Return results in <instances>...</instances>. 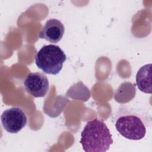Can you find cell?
<instances>
[{"instance_id":"cell-1","label":"cell","mask_w":152,"mask_h":152,"mask_svg":"<svg viewBox=\"0 0 152 152\" xmlns=\"http://www.w3.org/2000/svg\"><path fill=\"white\" fill-rule=\"evenodd\" d=\"M113 142L107 125L98 119L88 121L81 133L80 143L86 152H105Z\"/></svg>"},{"instance_id":"cell-2","label":"cell","mask_w":152,"mask_h":152,"mask_svg":"<svg viewBox=\"0 0 152 152\" xmlns=\"http://www.w3.org/2000/svg\"><path fill=\"white\" fill-rule=\"evenodd\" d=\"M66 56L59 46L48 45L43 46L35 55L37 66L48 74L56 75L61 71Z\"/></svg>"},{"instance_id":"cell-3","label":"cell","mask_w":152,"mask_h":152,"mask_svg":"<svg viewBox=\"0 0 152 152\" xmlns=\"http://www.w3.org/2000/svg\"><path fill=\"white\" fill-rule=\"evenodd\" d=\"M115 127L122 136L131 140H141L146 134L144 124L141 119L135 115L119 117L116 122Z\"/></svg>"},{"instance_id":"cell-4","label":"cell","mask_w":152,"mask_h":152,"mask_svg":"<svg viewBox=\"0 0 152 152\" xmlns=\"http://www.w3.org/2000/svg\"><path fill=\"white\" fill-rule=\"evenodd\" d=\"M1 121L5 131L16 134L26 125L27 119L25 113L20 108L14 107L2 112Z\"/></svg>"},{"instance_id":"cell-5","label":"cell","mask_w":152,"mask_h":152,"mask_svg":"<svg viewBox=\"0 0 152 152\" xmlns=\"http://www.w3.org/2000/svg\"><path fill=\"white\" fill-rule=\"evenodd\" d=\"M24 84L27 91L34 97H44L49 90V81L47 77L39 72L28 74Z\"/></svg>"},{"instance_id":"cell-6","label":"cell","mask_w":152,"mask_h":152,"mask_svg":"<svg viewBox=\"0 0 152 152\" xmlns=\"http://www.w3.org/2000/svg\"><path fill=\"white\" fill-rule=\"evenodd\" d=\"M65 32V27L61 21L52 18L48 20L41 31L39 37L51 43H56L62 38Z\"/></svg>"},{"instance_id":"cell-7","label":"cell","mask_w":152,"mask_h":152,"mask_svg":"<svg viewBox=\"0 0 152 152\" xmlns=\"http://www.w3.org/2000/svg\"><path fill=\"white\" fill-rule=\"evenodd\" d=\"M151 64L141 66L136 75V84L138 89L145 93L151 94Z\"/></svg>"}]
</instances>
